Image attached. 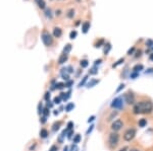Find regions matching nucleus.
<instances>
[{
    "mask_svg": "<svg viewBox=\"0 0 153 151\" xmlns=\"http://www.w3.org/2000/svg\"><path fill=\"white\" fill-rule=\"evenodd\" d=\"M134 114L139 115V114H150L153 111V104L150 100H144L140 102L134 106Z\"/></svg>",
    "mask_w": 153,
    "mask_h": 151,
    "instance_id": "obj_1",
    "label": "nucleus"
},
{
    "mask_svg": "<svg viewBox=\"0 0 153 151\" xmlns=\"http://www.w3.org/2000/svg\"><path fill=\"white\" fill-rule=\"evenodd\" d=\"M119 141V135L116 132H112V133L109 134V137H108V143H109V146L110 147H115L118 144Z\"/></svg>",
    "mask_w": 153,
    "mask_h": 151,
    "instance_id": "obj_2",
    "label": "nucleus"
},
{
    "mask_svg": "<svg viewBox=\"0 0 153 151\" xmlns=\"http://www.w3.org/2000/svg\"><path fill=\"white\" fill-rule=\"evenodd\" d=\"M42 41H43V43H44V45L47 46V47L51 46V45L53 44V38H52L51 33H49V31H43L42 33Z\"/></svg>",
    "mask_w": 153,
    "mask_h": 151,
    "instance_id": "obj_3",
    "label": "nucleus"
},
{
    "mask_svg": "<svg viewBox=\"0 0 153 151\" xmlns=\"http://www.w3.org/2000/svg\"><path fill=\"white\" fill-rule=\"evenodd\" d=\"M135 136H136V129H134V128H130V129H128L126 132H125L124 139L126 141H131V140H133Z\"/></svg>",
    "mask_w": 153,
    "mask_h": 151,
    "instance_id": "obj_4",
    "label": "nucleus"
},
{
    "mask_svg": "<svg viewBox=\"0 0 153 151\" xmlns=\"http://www.w3.org/2000/svg\"><path fill=\"white\" fill-rule=\"evenodd\" d=\"M123 127H124V123H123L122 120H116L111 124V130L113 132H117L119 130L122 129Z\"/></svg>",
    "mask_w": 153,
    "mask_h": 151,
    "instance_id": "obj_5",
    "label": "nucleus"
},
{
    "mask_svg": "<svg viewBox=\"0 0 153 151\" xmlns=\"http://www.w3.org/2000/svg\"><path fill=\"white\" fill-rule=\"evenodd\" d=\"M123 104H124V102H123V98H116L112 100V102H111V108H113V109H122Z\"/></svg>",
    "mask_w": 153,
    "mask_h": 151,
    "instance_id": "obj_6",
    "label": "nucleus"
},
{
    "mask_svg": "<svg viewBox=\"0 0 153 151\" xmlns=\"http://www.w3.org/2000/svg\"><path fill=\"white\" fill-rule=\"evenodd\" d=\"M125 100L128 104H133L135 102V96L132 92H128L125 96Z\"/></svg>",
    "mask_w": 153,
    "mask_h": 151,
    "instance_id": "obj_7",
    "label": "nucleus"
},
{
    "mask_svg": "<svg viewBox=\"0 0 153 151\" xmlns=\"http://www.w3.org/2000/svg\"><path fill=\"white\" fill-rule=\"evenodd\" d=\"M66 60H68V54L62 53L58 58V64H63Z\"/></svg>",
    "mask_w": 153,
    "mask_h": 151,
    "instance_id": "obj_8",
    "label": "nucleus"
},
{
    "mask_svg": "<svg viewBox=\"0 0 153 151\" xmlns=\"http://www.w3.org/2000/svg\"><path fill=\"white\" fill-rule=\"evenodd\" d=\"M61 35H62V31H61L59 27H54L53 36L55 37V38H59V37H61Z\"/></svg>",
    "mask_w": 153,
    "mask_h": 151,
    "instance_id": "obj_9",
    "label": "nucleus"
},
{
    "mask_svg": "<svg viewBox=\"0 0 153 151\" xmlns=\"http://www.w3.org/2000/svg\"><path fill=\"white\" fill-rule=\"evenodd\" d=\"M82 29H83V33H88V31L90 29V22H89V21L84 22L83 25H82Z\"/></svg>",
    "mask_w": 153,
    "mask_h": 151,
    "instance_id": "obj_10",
    "label": "nucleus"
},
{
    "mask_svg": "<svg viewBox=\"0 0 153 151\" xmlns=\"http://www.w3.org/2000/svg\"><path fill=\"white\" fill-rule=\"evenodd\" d=\"M142 69H143V65H142V64H137V65H135V66L133 67V71L134 72H138V73H139V71H141Z\"/></svg>",
    "mask_w": 153,
    "mask_h": 151,
    "instance_id": "obj_11",
    "label": "nucleus"
},
{
    "mask_svg": "<svg viewBox=\"0 0 153 151\" xmlns=\"http://www.w3.org/2000/svg\"><path fill=\"white\" fill-rule=\"evenodd\" d=\"M70 50H72V45L68 44L64 48H63V53H64V54H68L70 52Z\"/></svg>",
    "mask_w": 153,
    "mask_h": 151,
    "instance_id": "obj_12",
    "label": "nucleus"
},
{
    "mask_svg": "<svg viewBox=\"0 0 153 151\" xmlns=\"http://www.w3.org/2000/svg\"><path fill=\"white\" fill-rule=\"evenodd\" d=\"M48 136V131L46 129H42L40 131V137L41 138H46Z\"/></svg>",
    "mask_w": 153,
    "mask_h": 151,
    "instance_id": "obj_13",
    "label": "nucleus"
},
{
    "mask_svg": "<svg viewBox=\"0 0 153 151\" xmlns=\"http://www.w3.org/2000/svg\"><path fill=\"white\" fill-rule=\"evenodd\" d=\"M37 1V3H38V5H39V7H40L41 9H44L45 8V1L44 0H36Z\"/></svg>",
    "mask_w": 153,
    "mask_h": 151,
    "instance_id": "obj_14",
    "label": "nucleus"
},
{
    "mask_svg": "<svg viewBox=\"0 0 153 151\" xmlns=\"http://www.w3.org/2000/svg\"><path fill=\"white\" fill-rule=\"evenodd\" d=\"M74 102H70V104H68V106L65 107V111H66V112H70L72 109H74Z\"/></svg>",
    "mask_w": 153,
    "mask_h": 151,
    "instance_id": "obj_15",
    "label": "nucleus"
},
{
    "mask_svg": "<svg viewBox=\"0 0 153 151\" xmlns=\"http://www.w3.org/2000/svg\"><path fill=\"white\" fill-rule=\"evenodd\" d=\"M80 65H81V67L82 68H86V67L88 66L89 65V62L86 59H84V60H82L81 62H80Z\"/></svg>",
    "mask_w": 153,
    "mask_h": 151,
    "instance_id": "obj_16",
    "label": "nucleus"
},
{
    "mask_svg": "<svg viewBox=\"0 0 153 151\" xmlns=\"http://www.w3.org/2000/svg\"><path fill=\"white\" fill-rule=\"evenodd\" d=\"M147 125V120L146 119H140L139 120V126L140 127H145Z\"/></svg>",
    "mask_w": 153,
    "mask_h": 151,
    "instance_id": "obj_17",
    "label": "nucleus"
},
{
    "mask_svg": "<svg viewBox=\"0 0 153 151\" xmlns=\"http://www.w3.org/2000/svg\"><path fill=\"white\" fill-rule=\"evenodd\" d=\"M81 139H82L81 135H80V134H76V135L74 136V144L79 143L80 141H81Z\"/></svg>",
    "mask_w": 153,
    "mask_h": 151,
    "instance_id": "obj_18",
    "label": "nucleus"
},
{
    "mask_svg": "<svg viewBox=\"0 0 153 151\" xmlns=\"http://www.w3.org/2000/svg\"><path fill=\"white\" fill-rule=\"evenodd\" d=\"M63 87H65V84H64V83L58 82V83H56V84H55V87H54V88H56V89H62Z\"/></svg>",
    "mask_w": 153,
    "mask_h": 151,
    "instance_id": "obj_19",
    "label": "nucleus"
},
{
    "mask_svg": "<svg viewBox=\"0 0 153 151\" xmlns=\"http://www.w3.org/2000/svg\"><path fill=\"white\" fill-rule=\"evenodd\" d=\"M60 125H61V122H57V123H55V124L53 125V128H52V130H53V131H57V130L59 129V127H60Z\"/></svg>",
    "mask_w": 153,
    "mask_h": 151,
    "instance_id": "obj_20",
    "label": "nucleus"
},
{
    "mask_svg": "<svg viewBox=\"0 0 153 151\" xmlns=\"http://www.w3.org/2000/svg\"><path fill=\"white\" fill-rule=\"evenodd\" d=\"M99 82V80H97V79H94V80H92V81H90V82L88 83V87H92V86H94L95 84H97V83Z\"/></svg>",
    "mask_w": 153,
    "mask_h": 151,
    "instance_id": "obj_21",
    "label": "nucleus"
},
{
    "mask_svg": "<svg viewBox=\"0 0 153 151\" xmlns=\"http://www.w3.org/2000/svg\"><path fill=\"white\" fill-rule=\"evenodd\" d=\"M90 74H92V75H95V74H97L98 73V70H97V67L96 66H94L92 69L90 70V72H89Z\"/></svg>",
    "mask_w": 153,
    "mask_h": 151,
    "instance_id": "obj_22",
    "label": "nucleus"
},
{
    "mask_svg": "<svg viewBox=\"0 0 153 151\" xmlns=\"http://www.w3.org/2000/svg\"><path fill=\"white\" fill-rule=\"evenodd\" d=\"M76 35H78V33H76V31H70V38L72 39V40H74V39H76Z\"/></svg>",
    "mask_w": 153,
    "mask_h": 151,
    "instance_id": "obj_23",
    "label": "nucleus"
},
{
    "mask_svg": "<svg viewBox=\"0 0 153 151\" xmlns=\"http://www.w3.org/2000/svg\"><path fill=\"white\" fill-rule=\"evenodd\" d=\"M87 79H88V75H87V76H85V77L83 78V80H82L81 82H80L79 86H80V87H82V86H83V85L86 83V81H87Z\"/></svg>",
    "mask_w": 153,
    "mask_h": 151,
    "instance_id": "obj_24",
    "label": "nucleus"
},
{
    "mask_svg": "<svg viewBox=\"0 0 153 151\" xmlns=\"http://www.w3.org/2000/svg\"><path fill=\"white\" fill-rule=\"evenodd\" d=\"M124 61H125V59H124V58H121V59H119V60H118V61H117V62H116V63H114V64H113V65H112V67H116V66H117V65H119V64H122V63H123V62H124Z\"/></svg>",
    "mask_w": 153,
    "mask_h": 151,
    "instance_id": "obj_25",
    "label": "nucleus"
},
{
    "mask_svg": "<svg viewBox=\"0 0 153 151\" xmlns=\"http://www.w3.org/2000/svg\"><path fill=\"white\" fill-rule=\"evenodd\" d=\"M43 115H44V117H47L48 115H49V108H45V109L43 110Z\"/></svg>",
    "mask_w": 153,
    "mask_h": 151,
    "instance_id": "obj_26",
    "label": "nucleus"
},
{
    "mask_svg": "<svg viewBox=\"0 0 153 151\" xmlns=\"http://www.w3.org/2000/svg\"><path fill=\"white\" fill-rule=\"evenodd\" d=\"M74 9H70V10H68V16L70 18H72V16H74Z\"/></svg>",
    "mask_w": 153,
    "mask_h": 151,
    "instance_id": "obj_27",
    "label": "nucleus"
},
{
    "mask_svg": "<svg viewBox=\"0 0 153 151\" xmlns=\"http://www.w3.org/2000/svg\"><path fill=\"white\" fill-rule=\"evenodd\" d=\"M60 100H61V98H60V96H58V98H57V96H56V98H54L53 102H54V104H60Z\"/></svg>",
    "mask_w": 153,
    "mask_h": 151,
    "instance_id": "obj_28",
    "label": "nucleus"
},
{
    "mask_svg": "<svg viewBox=\"0 0 153 151\" xmlns=\"http://www.w3.org/2000/svg\"><path fill=\"white\" fill-rule=\"evenodd\" d=\"M61 76H62V78L64 80H66V81H68V80H70V76H68V73H65V74H61Z\"/></svg>",
    "mask_w": 153,
    "mask_h": 151,
    "instance_id": "obj_29",
    "label": "nucleus"
},
{
    "mask_svg": "<svg viewBox=\"0 0 153 151\" xmlns=\"http://www.w3.org/2000/svg\"><path fill=\"white\" fill-rule=\"evenodd\" d=\"M146 45L148 46V47H152V46H153V41L152 40H148L146 42Z\"/></svg>",
    "mask_w": 153,
    "mask_h": 151,
    "instance_id": "obj_30",
    "label": "nucleus"
},
{
    "mask_svg": "<svg viewBox=\"0 0 153 151\" xmlns=\"http://www.w3.org/2000/svg\"><path fill=\"white\" fill-rule=\"evenodd\" d=\"M38 113H39V114H40V115H41V114H42V113H43L42 104H39V106H38Z\"/></svg>",
    "mask_w": 153,
    "mask_h": 151,
    "instance_id": "obj_31",
    "label": "nucleus"
},
{
    "mask_svg": "<svg viewBox=\"0 0 153 151\" xmlns=\"http://www.w3.org/2000/svg\"><path fill=\"white\" fill-rule=\"evenodd\" d=\"M72 127H74V123L72 122H70L68 124V130H72Z\"/></svg>",
    "mask_w": 153,
    "mask_h": 151,
    "instance_id": "obj_32",
    "label": "nucleus"
},
{
    "mask_svg": "<svg viewBox=\"0 0 153 151\" xmlns=\"http://www.w3.org/2000/svg\"><path fill=\"white\" fill-rule=\"evenodd\" d=\"M45 13H46V16H49V17L51 18V16H52V15H51V10H50V9H47Z\"/></svg>",
    "mask_w": 153,
    "mask_h": 151,
    "instance_id": "obj_33",
    "label": "nucleus"
},
{
    "mask_svg": "<svg viewBox=\"0 0 153 151\" xmlns=\"http://www.w3.org/2000/svg\"><path fill=\"white\" fill-rule=\"evenodd\" d=\"M72 84V80H68V82L65 83V87H70V85Z\"/></svg>",
    "mask_w": 153,
    "mask_h": 151,
    "instance_id": "obj_34",
    "label": "nucleus"
},
{
    "mask_svg": "<svg viewBox=\"0 0 153 151\" xmlns=\"http://www.w3.org/2000/svg\"><path fill=\"white\" fill-rule=\"evenodd\" d=\"M44 98H45V100H47V102L49 100V98H50V94H49V92H46V94H45V96H44Z\"/></svg>",
    "mask_w": 153,
    "mask_h": 151,
    "instance_id": "obj_35",
    "label": "nucleus"
},
{
    "mask_svg": "<svg viewBox=\"0 0 153 151\" xmlns=\"http://www.w3.org/2000/svg\"><path fill=\"white\" fill-rule=\"evenodd\" d=\"M138 76V72H133L131 74V78H136Z\"/></svg>",
    "mask_w": 153,
    "mask_h": 151,
    "instance_id": "obj_36",
    "label": "nucleus"
},
{
    "mask_svg": "<svg viewBox=\"0 0 153 151\" xmlns=\"http://www.w3.org/2000/svg\"><path fill=\"white\" fill-rule=\"evenodd\" d=\"M93 127H94V126H93V125H91V126H90V128H89V129H88V131H87V135H89V134H90L91 132H92Z\"/></svg>",
    "mask_w": 153,
    "mask_h": 151,
    "instance_id": "obj_37",
    "label": "nucleus"
},
{
    "mask_svg": "<svg viewBox=\"0 0 153 151\" xmlns=\"http://www.w3.org/2000/svg\"><path fill=\"white\" fill-rule=\"evenodd\" d=\"M50 151H57V146H55V145H53V146L50 148Z\"/></svg>",
    "mask_w": 153,
    "mask_h": 151,
    "instance_id": "obj_38",
    "label": "nucleus"
},
{
    "mask_svg": "<svg viewBox=\"0 0 153 151\" xmlns=\"http://www.w3.org/2000/svg\"><path fill=\"white\" fill-rule=\"evenodd\" d=\"M134 51H135V48H132V49H130V50H129V51H128V55H131V54H132V53H133V52Z\"/></svg>",
    "mask_w": 153,
    "mask_h": 151,
    "instance_id": "obj_39",
    "label": "nucleus"
},
{
    "mask_svg": "<svg viewBox=\"0 0 153 151\" xmlns=\"http://www.w3.org/2000/svg\"><path fill=\"white\" fill-rule=\"evenodd\" d=\"M124 87H125V84H121V85H119V87H118V88L116 89V92H118V91L121 90V89H123V88H124Z\"/></svg>",
    "mask_w": 153,
    "mask_h": 151,
    "instance_id": "obj_40",
    "label": "nucleus"
},
{
    "mask_svg": "<svg viewBox=\"0 0 153 151\" xmlns=\"http://www.w3.org/2000/svg\"><path fill=\"white\" fill-rule=\"evenodd\" d=\"M72 134H74V132H72V130H70V133H68V139H70V138H72Z\"/></svg>",
    "mask_w": 153,
    "mask_h": 151,
    "instance_id": "obj_41",
    "label": "nucleus"
},
{
    "mask_svg": "<svg viewBox=\"0 0 153 151\" xmlns=\"http://www.w3.org/2000/svg\"><path fill=\"white\" fill-rule=\"evenodd\" d=\"M94 119H95V117H94V116H92V117H90V118H89V120H88V123L92 122V121L94 120Z\"/></svg>",
    "mask_w": 153,
    "mask_h": 151,
    "instance_id": "obj_42",
    "label": "nucleus"
},
{
    "mask_svg": "<svg viewBox=\"0 0 153 151\" xmlns=\"http://www.w3.org/2000/svg\"><path fill=\"white\" fill-rule=\"evenodd\" d=\"M102 62V60H101V59H99V60H96V61H95V64H100V63H101Z\"/></svg>",
    "mask_w": 153,
    "mask_h": 151,
    "instance_id": "obj_43",
    "label": "nucleus"
},
{
    "mask_svg": "<svg viewBox=\"0 0 153 151\" xmlns=\"http://www.w3.org/2000/svg\"><path fill=\"white\" fill-rule=\"evenodd\" d=\"M68 73H72V66L68 67Z\"/></svg>",
    "mask_w": 153,
    "mask_h": 151,
    "instance_id": "obj_44",
    "label": "nucleus"
},
{
    "mask_svg": "<svg viewBox=\"0 0 153 151\" xmlns=\"http://www.w3.org/2000/svg\"><path fill=\"white\" fill-rule=\"evenodd\" d=\"M41 122H42L43 124H44V123L46 122V117H42V121H41Z\"/></svg>",
    "mask_w": 153,
    "mask_h": 151,
    "instance_id": "obj_45",
    "label": "nucleus"
},
{
    "mask_svg": "<svg viewBox=\"0 0 153 151\" xmlns=\"http://www.w3.org/2000/svg\"><path fill=\"white\" fill-rule=\"evenodd\" d=\"M149 59H150V60H152V61H153V53H151L150 55H149Z\"/></svg>",
    "mask_w": 153,
    "mask_h": 151,
    "instance_id": "obj_46",
    "label": "nucleus"
},
{
    "mask_svg": "<svg viewBox=\"0 0 153 151\" xmlns=\"http://www.w3.org/2000/svg\"><path fill=\"white\" fill-rule=\"evenodd\" d=\"M119 151H128V147H124V148H122Z\"/></svg>",
    "mask_w": 153,
    "mask_h": 151,
    "instance_id": "obj_47",
    "label": "nucleus"
},
{
    "mask_svg": "<svg viewBox=\"0 0 153 151\" xmlns=\"http://www.w3.org/2000/svg\"><path fill=\"white\" fill-rule=\"evenodd\" d=\"M130 151H141V150H139V149H136V148H134V149H131Z\"/></svg>",
    "mask_w": 153,
    "mask_h": 151,
    "instance_id": "obj_48",
    "label": "nucleus"
},
{
    "mask_svg": "<svg viewBox=\"0 0 153 151\" xmlns=\"http://www.w3.org/2000/svg\"><path fill=\"white\" fill-rule=\"evenodd\" d=\"M63 151H68V146H65V147H64V149H63Z\"/></svg>",
    "mask_w": 153,
    "mask_h": 151,
    "instance_id": "obj_49",
    "label": "nucleus"
}]
</instances>
